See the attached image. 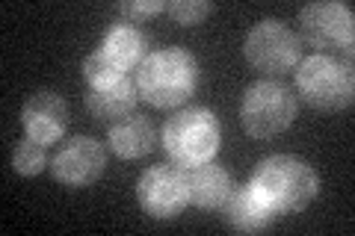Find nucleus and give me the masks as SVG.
<instances>
[{
  "instance_id": "f257e3e1",
  "label": "nucleus",
  "mask_w": 355,
  "mask_h": 236,
  "mask_svg": "<svg viewBox=\"0 0 355 236\" xmlns=\"http://www.w3.org/2000/svg\"><path fill=\"white\" fill-rule=\"evenodd\" d=\"M249 186L272 210V216H287V212H302L314 201L320 192V177L302 156L272 154L254 165Z\"/></svg>"
},
{
  "instance_id": "f03ea898",
  "label": "nucleus",
  "mask_w": 355,
  "mask_h": 236,
  "mask_svg": "<svg viewBox=\"0 0 355 236\" xmlns=\"http://www.w3.org/2000/svg\"><path fill=\"white\" fill-rule=\"evenodd\" d=\"M198 86V62L184 48H160L137 69V92L151 107L175 109L193 98Z\"/></svg>"
},
{
  "instance_id": "7ed1b4c3",
  "label": "nucleus",
  "mask_w": 355,
  "mask_h": 236,
  "mask_svg": "<svg viewBox=\"0 0 355 236\" xmlns=\"http://www.w3.org/2000/svg\"><path fill=\"white\" fill-rule=\"evenodd\" d=\"M222 127L219 118L205 107L178 109L163 125V148L169 160L181 168H196L210 163L219 151Z\"/></svg>"
},
{
  "instance_id": "20e7f679",
  "label": "nucleus",
  "mask_w": 355,
  "mask_h": 236,
  "mask_svg": "<svg viewBox=\"0 0 355 236\" xmlns=\"http://www.w3.org/2000/svg\"><path fill=\"white\" fill-rule=\"evenodd\" d=\"M296 89L308 107L323 112H340L355 98V77L349 65H343L338 56L314 53L299 62Z\"/></svg>"
},
{
  "instance_id": "39448f33",
  "label": "nucleus",
  "mask_w": 355,
  "mask_h": 236,
  "mask_svg": "<svg viewBox=\"0 0 355 236\" xmlns=\"http://www.w3.org/2000/svg\"><path fill=\"white\" fill-rule=\"evenodd\" d=\"M296 118V95L279 80L252 83L240 100V125L254 139H272Z\"/></svg>"
},
{
  "instance_id": "423d86ee",
  "label": "nucleus",
  "mask_w": 355,
  "mask_h": 236,
  "mask_svg": "<svg viewBox=\"0 0 355 236\" xmlns=\"http://www.w3.org/2000/svg\"><path fill=\"white\" fill-rule=\"evenodd\" d=\"M243 53L254 71L266 77H282L302 62V39L284 21L263 18L249 27L246 39H243Z\"/></svg>"
},
{
  "instance_id": "0eeeda50",
  "label": "nucleus",
  "mask_w": 355,
  "mask_h": 236,
  "mask_svg": "<svg viewBox=\"0 0 355 236\" xmlns=\"http://www.w3.org/2000/svg\"><path fill=\"white\" fill-rule=\"evenodd\" d=\"M299 30H302V42L317 53H338L352 51L355 44V18L347 3H335V0H317V3L302 6L299 12Z\"/></svg>"
},
{
  "instance_id": "6e6552de",
  "label": "nucleus",
  "mask_w": 355,
  "mask_h": 236,
  "mask_svg": "<svg viewBox=\"0 0 355 236\" xmlns=\"http://www.w3.org/2000/svg\"><path fill=\"white\" fill-rule=\"evenodd\" d=\"M137 198L151 219H175L190 204V186L181 165H151L139 174Z\"/></svg>"
},
{
  "instance_id": "1a4fd4ad",
  "label": "nucleus",
  "mask_w": 355,
  "mask_h": 236,
  "mask_svg": "<svg viewBox=\"0 0 355 236\" xmlns=\"http://www.w3.org/2000/svg\"><path fill=\"white\" fill-rule=\"evenodd\" d=\"M107 168V148L95 136H71L65 139L57 154L51 156V174L62 186L80 189L92 186Z\"/></svg>"
},
{
  "instance_id": "9d476101",
  "label": "nucleus",
  "mask_w": 355,
  "mask_h": 236,
  "mask_svg": "<svg viewBox=\"0 0 355 236\" xmlns=\"http://www.w3.org/2000/svg\"><path fill=\"white\" fill-rule=\"evenodd\" d=\"M21 125H24V133L30 139L53 145L62 139L65 127H69V104H65L62 95L51 92V89H39L24 100Z\"/></svg>"
},
{
  "instance_id": "9b49d317",
  "label": "nucleus",
  "mask_w": 355,
  "mask_h": 236,
  "mask_svg": "<svg viewBox=\"0 0 355 236\" xmlns=\"http://www.w3.org/2000/svg\"><path fill=\"white\" fill-rule=\"evenodd\" d=\"M98 51H101L107 60H113L121 71L130 74V69H139V65L146 62V56L151 53V42L137 24H130L125 18H116V21H110V27L104 30V39L98 44Z\"/></svg>"
},
{
  "instance_id": "f8f14e48",
  "label": "nucleus",
  "mask_w": 355,
  "mask_h": 236,
  "mask_svg": "<svg viewBox=\"0 0 355 236\" xmlns=\"http://www.w3.org/2000/svg\"><path fill=\"white\" fill-rule=\"evenodd\" d=\"M107 142H110V151L121 156V160H139V156L154 151L157 133H154V125L148 116L130 112V116L119 118L116 125H110Z\"/></svg>"
},
{
  "instance_id": "ddd939ff",
  "label": "nucleus",
  "mask_w": 355,
  "mask_h": 236,
  "mask_svg": "<svg viewBox=\"0 0 355 236\" xmlns=\"http://www.w3.org/2000/svg\"><path fill=\"white\" fill-rule=\"evenodd\" d=\"M219 210H222V221L234 233H261L272 224V210L252 192V186L231 189L228 201Z\"/></svg>"
},
{
  "instance_id": "4468645a",
  "label": "nucleus",
  "mask_w": 355,
  "mask_h": 236,
  "mask_svg": "<svg viewBox=\"0 0 355 236\" xmlns=\"http://www.w3.org/2000/svg\"><path fill=\"white\" fill-rule=\"evenodd\" d=\"M139 100L137 92V80H116V83H107V86H98V89H89V98H86V107L92 112L95 121L101 125H116L119 118H125L133 112Z\"/></svg>"
},
{
  "instance_id": "2eb2a0df",
  "label": "nucleus",
  "mask_w": 355,
  "mask_h": 236,
  "mask_svg": "<svg viewBox=\"0 0 355 236\" xmlns=\"http://www.w3.org/2000/svg\"><path fill=\"white\" fill-rule=\"evenodd\" d=\"M187 186H190V204H196L198 210H219L228 201L231 189H234L231 174L214 160L190 168L187 172Z\"/></svg>"
},
{
  "instance_id": "dca6fc26",
  "label": "nucleus",
  "mask_w": 355,
  "mask_h": 236,
  "mask_svg": "<svg viewBox=\"0 0 355 236\" xmlns=\"http://www.w3.org/2000/svg\"><path fill=\"white\" fill-rule=\"evenodd\" d=\"M44 165H48V145H42V142L30 139V136H24V139L15 145V151H12V168H15L18 174L33 177V174H39Z\"/></svg>"
},
{
  "instance_id": "f3484780",
  "label": "nucleus",
  "mask_w": 355,
  "mask_h": 236,
  "mask_svg": "<svg viewBox=\"0 0 355 236\" xmlns=\"http://www.w3.org/2000/svg\"><path fill=\"white\" fill-rule=\"evenodd\" d=\"M83 77L89 89H98V86H107V83H116V80H125V77H130L128 71H121L119 65L113 60H107V56L101 51H92L83 60Z\"/></svg>"
},
{
  "instance_id": "a211bd4d",
  "label": "nucleus",
  "mask_w": 355,
  "mask_h": 236,
  "mask_svg": "<svg viewBox=\"0 0 355 236\" xmlns=\"http://www.w3.org/2000/svg\"><path fill=\"white\" fill-rule=\"evenodd\" d=\"M166 12L175 18V24L196 27L214 12V3H210V0H169V3H166Z\"/></svg>"
},
{
  "instance_id": "6ab92c4d",
  "label": "nucleus",
  "mask_w": 355,
  "mask_h": 236,
  "mask_svg": "<svg viewBox=\"0 0 355 236\" xmlns=\"http://www.w3.org/2000/svg\"><path fill=\"white\" fill-rule=\"evenodd\" d=\"M163 9H166L163 0H130V3H119V18L130 21V24H139V21L163 12Z\"/></svg>"
}]
</instances>
